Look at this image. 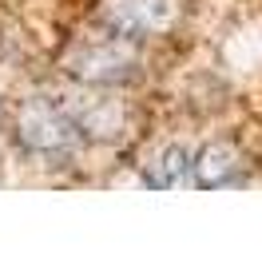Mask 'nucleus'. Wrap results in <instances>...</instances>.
Wrapping results in <instances>:
<instances>
[{
	"label": "nucleus",
	"mask_w": 262,
	"mask_h": 262,
	"mask_svg": "<svg viewBox=\"0 0 262 262\" xmlns=\"http://www.w3.org/2000/svg\"><path fill=\"white\" fill-rule=\"evenodd\" d=\"M12 135L24 155L40 163H64L83 143V131L64 99L56 96H24L12 112Z\"/></svg>",
	"instance_id": "f257e3e1"
},
{
	"label": "nucleus",
	"mask_w": 262,
	"mask_h": 262,
	"mask_svg": "<svg viewBox=\"0 0 262 262\" xmlns=\"http://www.w3.org/2000/svg\"><path fill=\"white\" fill-rule=\"evenodd\" d=\"M60 68L83 88H127L139 80V56L127 36L112 32V40H76L60 56Z\"/></svg>",
	"instance_id": "f03ea898"
},
{
	"label": "nucleus",
	"mask_w": 262,
	"mask_h": 262,
	"mask_svg": "<svg viewBox=\"0 0 262 262\" xmlns=\"http://www.w3.org/2000/svg\"><path fill=\"white\" fill-rule=\"evenodd\" d=\"M99 20L107 32H119L127 40H151L171 36L183 24L179 0H99Z\"/></svg>",
	"instance_id": "7ed1b4c3"
},
{
	"label": "nucleus",
	"mask_w": 262,
	"mask_h": 262,
	"mask_svg": "<svg viewBox=\"0 0 262 262\" xmlns=\"http://www.w3.org/2000/svg\"><path fill=\"white\" fill-rule=\"evenodd\" d=\"M72 115H76V123L88 139H123L135 123V112H131L123 99L115 96H80V99H64Z\"/></svg>",
	"instance_id": "20e7f679"
},
{
	"label": "nucleus",
	"mask_w": 262,
	"mask_h": 262,
	"mask_svg": "<svg viewBox=\"0 0 262 262\" xmlns=\"http://www.w3.org/2000/svg\"><path fill=\"white\" fill-rule=\"evenodd\" d=\"M246 155L227 139H214L195 151V187H238L246 183Z\"/></svg>",
	"instance_id": "39448f33"
},
{
	"label": "nucleus",
	"mask_w": 262,
	"mask_h": 262,
	"mask_svg": "<svg viewBox=\"0 0 262 262\" xmlns=\"http://www.w3.org/2000/svg\"><path fill=\"white\" fill-rule=\"evenodd\" d=\"M195 155L183 147V143H167L151 155V163H143V183L155 191H171L183 183H195Z\"/></svg>",
	"instance_id": "423d86ee"
},
{
	"label": "nucleus",
	"mask_w": 262,
	"mask_h": 262,
	"mask_svg": "<svg viewBox=\"0 0 262 262\" xmlns=\"http://www.w3.org/2000/svg\"><path fill=\"white\" fill-rule=\"evenodd\" d=\"M0 127H4V103H0Z\"/></svg>",
	"instance_id": "0eeeda50"
}]
</instances>
